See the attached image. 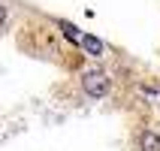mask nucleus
<instances>
[{
	"label": "nucleus",
	"mask_w": 160,
	"mask_h": 151,
	"mask_svg": "<svg viewBox=\"0 0 160 151\" xmlns=\"http://www.w3.org/2000/svg\"><path fill=\"white\" fill-rule=\"evenodd\" d=\"M82 88H85V94L91 100H100V97L109 94V76L103 70H88L82 76Z\"/></svg>",
	"instance_id": "nucleus-1"
},
{
	"label": "nucleus",
	"mask_w": 160,
	"mask_h": 151,
	"mask_svg": "<svg viewBox=\"0 0 160 151\" xmlns=\"http://www.w3.org/2000/svg\"><path fill=\"white\" fill-rule=\"evenodd\" d=\"M82 52L88 54V58H103V52H106V45H103V39L94 33H82Z\"/></svg>",
	"instance_id": "nucleus-2"
},
{
	"label": "nucleus",
	"mask_w": 160,
	"mask_h": 151,
	"mask_svg": "<svg viewBox=\"0 0 160 151\" xmlns=\"http://www.w3.org/2000/svg\"><path fill=\"white\" fill-rule=\"evenodd\" d=\"M139 151H160V136L151 133V130H145L139 136Z\"/></svg>",
	"instance_id": "nucleus-3"
},
{
	"label": "nucleus",
	"mask_w": 160,
	"mask_h": 151,
	"mask_svg": "<svg viewBox=\"0 0 160 151\" xmlns=\"http://www.w3.org/2000/svg\"><path fill=\"white\" fill-rule=\"evenodd\" d=\"M58 27L63 30V36L70 39V43H82V33H79V27L70 24V21H58Z\"/></svg>",
	"instance_id": "nucleus-4"
},
{
	"label": "nucleus",
	"mask_w": 160,
	"mask_h": 151,
	"mask_svg": "<svg viewBox=\"0 0 160 151\" xmlns=\"http://www.w3.org/2000/svg\"><path fill=\"white\" fill-rule=\"evenodd\" d=\"M3 21H6V6L0 3V24H3Z\"/></svg>",
	"instance_id": "nucleus-5"
}]
</instances>
